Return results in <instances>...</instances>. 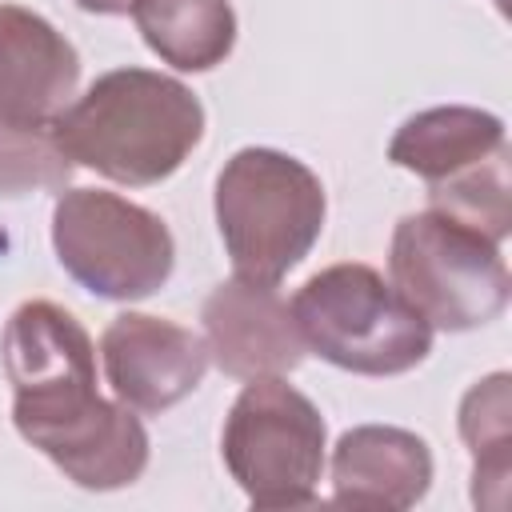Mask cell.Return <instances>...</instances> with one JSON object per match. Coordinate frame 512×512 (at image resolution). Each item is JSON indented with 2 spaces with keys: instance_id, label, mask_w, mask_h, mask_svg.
Wrapping results in <instances>:
<instances>
[{
  "instance_id": "cell-5",
  "label": "cell",
  "mask_w": 512,
  "mask_h": 512,
  "mask_svg": "<svg viewBox=\"0 0 512 512\" xmlns=\"http://www.w3.org/2000/svg\"><path fill=\"white\" fill-rule=\"evenodd\" d=\"M52 248L64 272L104 300H144L168 284L176 264L168 224L152 208L104 188L56 196Z\"/></svg>"
},
{
  "instance_id": "cell-14",
  "label": "cell",
  "mask_w": 512,
  "mask_h": 512,
  "mask_svg": "<svg viewBox=\"0 0 512 512\" xmlns=\"http://www.w3.org/2000/svg\"><path fill=\"white\" fill-rule=\"evenodd\" d=\"M460 436L472 452V504L504 512L512 476V376L492 372L460 400Z\"/></svg>"
},
{
  "instance_id": "cell-9",
  "label": "cell",
  "mask_w": 512,
  "mask_h": 512,
  "mask_svg": "<svg viewBox=\"0 0 512 512\" xmlns=\"http://www.w3.org/2000/svg\"><path fill=\"white\" fill-rule=\"evenodd\" d=\"M80 84V56L40 12L0 4V120L52 128Z\"/></svg>"
},
{
  "instance_id": "cell-17",
  "label": "cell",
  "mask_w": 512,
  "mask_h": 512,
  "mask_svg": "<svg viewBox=\"0 0 512 512\" xmlns=\"http://www.w3.org/2000/svg\"><path fill=\"white\" fill-rule=\"evenodd\" d=\"M84 12H96V16H120V12H132L136 0H76Z\"/></svg>"
},
{
  "instance_id": "cell-2",
  "label": "cell",
  "mask_w": 512,
  "mask_h": 512,
  "mask_svg": "<svg viewBox=\"0 0 512 512\" xmlns=\"http://www.w3.org/2000/svg\"><path fill=\"white\" fill-rule=\"evenodd\" d=\"M320 176L276 148H240L216 176V224L232 272L256 284H280L320 240Z\"/></svg>"
},
{
  "instance_id": "cell-10",
  "label": "cell",
  "mask_w": 512,
  "mask_h": 512,
  "mask_svg": "<svg viewBox=\"0 0 512 512\" xmlns=\"http://www.w3.org/2000/svg\"><path fill=\"white\" fill-rule=\"evenodd\" d=\"M12 400H40L96 384V348L84 324L52 300H24L0 332Z\"/></svg>"
},
{
  "instance_id": "cell-16",
  "label": "cell",
  "mask_w": 512,
  "mask_h": 512,
  "mask_svg": "<svg viewBox=\"0 0 512 512\" xmlns=\"http://www.w3.org/2000/svg\"><path fill=\"white\" fill-rule=\"evenodd\" d=\"M72 160L52 128H24L0 120V196L64 192L72 180Z\"/></svg>"
},
{
  "instance_id": "cell-18",
  "label": "cell",
  "mask_w": 512,
  "mask_h": 512,
  "mask_svg": "<svg viewBox=\"0 0 512 512\" xmlns=\"http://www.w3.org/2000/svg\"><path fill=\"white\" fill-rule=\"evenodd\" d=\"M496 4H500V8H504V4H508V0H496Z\"/></svg>"
},
{
  "instance_id": "cell-3",
  "label": "cell",
  "mask_w": 512,
  "mask_h": 512,
  "mask_svg": "<svg viewBox=\"0 0 512 512\" xmlns=\"http://www.w3.org/2000/svg\"><path fill=\"white\" fill-rule=\"evenodd\" d=\"M304 348L356 376H400L432 352V328L372 264H332L292 296Z\"/></svg>"
},
{
  "instance_id": "cell-1",
  "label": "cell",
  "mask_w": 512,
  "mask_h": 512,
  "mask_svg": "<svg viewBox=\"0 0 512 512\" xmlns=\"http://www.w3.org/2000/svg\"><path fill=\"white\" fill-rule=\"evenodd\" d=\"M72 164L116 184L168 180L204 136V108L188 84L152 68H116L88 84L52 124Z\"/></svg>"
},
{
  "instance_id": "cell-11",
  "label": "cell",
  "mask_w": 512,
  "mask_h": 512,
  "mask_svg": "<svg viewBox=\"0 0 512 512\" xmlns=\"http://www.w3.org/2000/svg\"><path fill=\"white\" fill-rule=\"evenodd\" d=\"M432 484L428 444L392 424L348 428L332 448V496L352 508L400 512L424 500Z\"/></svg>"
},
{
  "instance_id": "cell-7",
  "label": "cell",
  "mask_w": 512,
  "mask_h": 512,
  "mask_svg": "<svg viewBox=\"0 0 512 512\" xmlns=\"http://www.w3.org/2000/svg\"><path fill=\"white\" fill-rule=\"evenodd\" d=\"M100 364L120 404L156 416L200 388L208 372V344L184 324L120 312L100 336Z\"/></svg>"
},
{
  "instance_id": "cell-13",
  "label": "cell",
  "mask_w": 512,
  "mask_h": 512,
  "mask_svg": "<svg viewBox=\"0 0 512 512\" xmlns=\"http://www.w3.org/2000/svg\"><path fill=\"white\" fill-rule=\"evenodd\" d=\"M132 20L144 44L180 72L224 64L236 44V12L228 0H136Z\"/></svg>"
},
{
  "instance_id": "cell-6",
  "label": "cell",
  "mask_w": 512,
  "mask_h": 512,
  "mask_svg": "<svg viewBox=\"0 0 512 512\" xmlns=\"http://www.w3.org/2000/svg\"><path fill=\"white\" fill-rule=\"evenodd\" d=\"M220 452L256 508L312 504L324 472V416L280 376L244 380L228 408Z\"/></svg>"
},
{
  "instance_id": "cell-15",
  "label": "cell",
  "mask_w": 512,
  "mask_h": 512,
  "mask_svg": "<svg viewBox=\"0 0 512 512\" xmlns=\"http://www.w3.org/2000/svg\"><path fill=\"white\" fill-rule=\"evenodd\" d=\"M428 208L476 228L480 236L504 244L512 232V192H508V148L468 164L436 184H428Z\"/></svg>"
},
{
  "instance_id": "cell-8",
  "label": "cell",
  "mask_w": 512,
  "mask_h": 512,
  "mask_svg": "<svg viewBox=\"0 0 512 512\" xmlns=\"http://www.w3.org/2000/svg\"><path fill=\"white\" fill-rule=\"evenodd\" d=\"M204 344L208 360L232 380L284 376L304 360V340L292 320V304L276 284L224 280L204 300Z\"/></svg>"
},
{
  "instance_id": "cell-12",
  "label": "cell",
  "mask_w": 512,
  "mask_h": 512,
  "mask_svg": "<svg viewBox=\"0 0 512 512\" xmlns=\"http://www.w3.org/2000/svg\"><path fill=\"white\" fill-rule=\"evenodd\" d=\"M508 148L504 120L468 104H444L416 112L400 124V132L388 144V160L424 184H436L468 164H480Z\"/></svg>"
},
{
  "instance_id": "cell-4",
  "label": "cell",
  "mask_w": 512,
  "mask_h": 512,
  "mask_svg": "<svg viewBox=\"0 0 512 512\" xmlns=\"http://www.w3.org/2000/svg\"><path fill=\"white\" fill-rule=\"evenodd\" d=\"M388 284L428 328L472 332L492 324L512 296L500 244L440 212H412L388 248Z\"/></svg>"
}]
</instances>
